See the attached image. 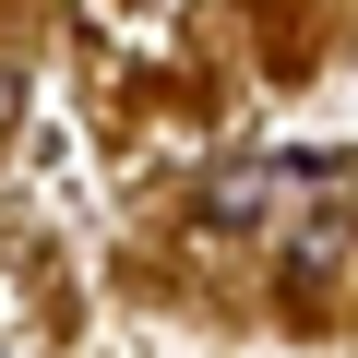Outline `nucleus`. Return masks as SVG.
<instances>
[{"instance_id":"nucleus-1","label":"nucleus","mask_w":358,"mask_h":358,"mask_svg":"<svg viewBox=\"0 0 358 358\" xmlns=\"http://www.w3.org/2000/svg\"><path fill=\"white\" fill-rule=\"evenodd\" d=\"M203 215H215V227H251V215H263V167H227L215 192H203Z\"/></svg>"}]
</instances>
